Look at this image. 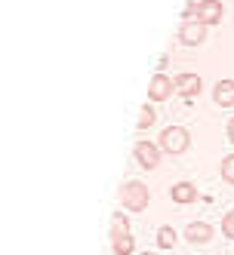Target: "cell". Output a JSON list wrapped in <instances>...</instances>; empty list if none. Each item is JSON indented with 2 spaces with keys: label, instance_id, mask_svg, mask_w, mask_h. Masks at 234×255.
<instances>
[{
  "label": "cell",
  "instance_id": "obj_8",
  "mask_svg": "<svg viewBox=\"0 0 234 255\" xmlns=\"http://www.w3.org/2000/svg\"><path fill=\"white\" fill-rule=\"evenodd\" d=\"M173 83H176V93H179V96H185V99L197 96V93L204 89V80L197 77V74H179Z\"/></svg>",
  "mask_w": 234,
  "mask_h": 255
},
{
  "label": "cell",
  "instance_id": "obj_10",
  "mask_svg": "<svg viewBox=\"0 0 234 255\" xmlns=\"http://www.w3.org/2000/svg\"><path fill=\"white\" fill-rule=\"evenodd\" d=\"M213 99L219 108H234V80H219L213 86Z\"/></svg>",
  "mask_w": 234,
  "mask_h": 255
},
{
  "label": "cell",
  "instance_id": "obj_18",
  "mask_svg": "<svg viewBox=\"0 0 234 255\" xmlns=\"http://www.w3.org/2000/svg\"><path fill=\"white\" fill-rule=\"evenodd\" d=\"M139 255H157V252H139Z\"/></svg>",
  "mask_w": 234,
  "mask_h": 255
},
{
  "label": "cell",
  "instance_id": "obj_12",
  "mask_svg": "<svg viewBox=\"0 0 234 255\" xmlns=\"http://www.w3.org/2000/svg\"><path fill=\"white\" fill-rule=\"evenodd\" d=\"M176 228H170V225H164V228H157V237H154V240H157V246L160 249H173L176 246Z\"/></svg>",
  "mask_w": 234,
  "mask_h": 255
},
{
  "label": "cell",
  "instance_id": "obj_1",
  "mask_svg": "<svg viewBox=\"0 0 234 255\" xmlns=\"http://www.w3.org/2000/svg\"><path fill=\"white\" fill-rule=\"evenodd\" d=\"M148 185L145 181H123L120 185V206L127 212H145L148 209Z\"/></svg>",
  "mask_w": 234,
  "mask_h": 255
},
{
  "label": "cell",
  "instance_id": "obj_15",
  "mask_svg": "<svg viewBox=\"0 0 234 255\" xmlns=\"http://www.w3.org/2000/svg\"><path fill=\"white\" fill-rule=\"evenodd\" d=\"M222 178L228 181V185H234V154H228L222 160Z\"/></svg>",
  "mask_w": 234,
  "mask_h": 255
},
{
  "label": "cell",
  "instance_id": "obj_9",
  "mask_svg": "<svg viewBox=\"0 0 234 255\" xmlns=\"http://www.w3.org/2000/svg\"><path fill=\"white\" fill-rule=\"evenodd\" d=\"M170 197H173V203L188 206V203H194V200H197V188L191 185V181H176V185L170 188Z\"/></svg>",
  "mask_w": 234,
  "mask_h": 255
},
{
  "label": "cell",
  "instance_id": "obj_2",
  "mask_svg": "<svg viewBox=\"0 0 234 255\" xmlns=\"http://www.w3.org/2000/svg\"><path fill=\"white\" fill-rule=\"evenodd\" d=\"M188 144H191V135L185 126H167L164 135H160V148H164L167 154H185L188 151Z\"/></svg>",
  "mask_w": 234,
  "mask_h": 255
},
{
  "label": "cell",
  "instance_id": "obj_17",
  "mask_svg": "<svg viewBox=\"0 0 234 255\" xmlns=\"http://www.w3.org/2000/svg\"><path fill=\"white\" fill-rule=\"evenodd\" d=\"M228 138H231V141H234V117H231V120H228Z\"/></svg>",
  "mask_w": 234,
  "mask_h": 255
},
{
  "label": "cell",
  "instance_id": "obj_6",
  "mask_svg": "<svg viewBox=\"0 0 234 255\" xmlns=\"http://www.w3.org/2000/svg\"><path fill=\"white\" fill-rule=\"evenodd\" d=\"M204 40H207V25H204V22L188 19L182 28H179V43H185V46H197V43H204Z\"/></svg>",
  "mask_w": 234,
  "mask_h": 255
},
{
  "label": "cell",
  "instance_id": "obj_4",
  "mask_svg": "<svg viewBox=\"0 0 234 255\" xmlns=\"http://www.w3.org/2000/svg\"><path fill=\"white\" fill-rule=\"evenodd\" d=\"M194 19L204 22L207 28L219 25L222 22V3H219V0H201V3H194Z\"/></svg>",
  "mask_w": 234,
  "mask_h": 255
},
{
  "label": "cell",
  "instance_id": "obj_16",
  "mask_svg": "<svg viewBox=\"0 0 234 255\" xmlns=\"http://www.w3.org/2000/svg\"><path fill=\"white\" fill-rule=\"evenodd\" d=\"M222 234L228 237V240H234V212H225V218H222Z\"/></svg>",
  "mask_w": 234,
  "mask_h": 255
},
{
  "label": "cell",
  "instance_id": "obj_14",
  "mask_svg": "<svg viewBox=\"0 0 234 255\" xmlns=\"http://www.w3.org/2000/svg\"><path fill=\"white\" fill-rule=\"evenodd\" d=\"M142 117H139V129H148V126L154 123V102H148V105H142V111H139Z\"/></svg>",
  "mask_w": 234,
  "mask_h": 255
},
{
  "label": "cell",
  "instance_id": "obj_3",
  "mask_svg": "<svg viewBox=\"0 0 234 255\" xmlns=\"http://www.w3.org/2000/svg\"><path fill=\"white\" fill-rule=\"evenodd\" d=\"M133 154H136V163L142 169H157L160 166V154H164V148H157L154 141H136V148H133Z\"/></svg>",
  "mask_w": 234,
  "mask_h": 255
},
{
  "label": "cell",
  "instance_id": "obj_7",
  "mask_svg": "<svg viewBox=\"0 0 234 255\" xmlns=\"http://www.w3.org/2000/svg\"><path fill=\"white\" fill-rule=\"evenodd\" d=\"M182 237H185L188 243H194V246L210 243L213 240V225H207V222H191V225H185Z\"/></svg>",
  "mask_w": 234,
  "mask_h": 255
},
{
  "label": "cell",
  "instance_id": "obj_13",
  "mask_svg": "<svg viewBox=\"0 0 234 255\" xmlns=\"http://www.w3.org/2000/svg\"><path fill=\"white\" fill-rule=\"evenodd\" d=\"M111 252L114 255H133L136 252V237H120V240H111Z\"/></svg>",
  "mask_w": 234,
  "mask_h": 255
},
{
  "label": "cell",
  "instance_id": "obj_11",
  "mask_svg": "<svg viewBox=\"0 0 234 255\" xmlns=\"http://www.w3.org/2000/svg\"><path fill=\"white\" fill-rule=\"evenodd\" d=\"M130 218L127 212H114L111 215V240H120V237H130Z\"/></svg>",
  "mask_w": 234,
  "mask_h": 255
},
{
  "label": "cell",
  "instance_id": "obj_5",
  "mask_svg": "<svg viewBox=\"0 0 234 255\" xmlns=\"http://www.w3.org/2000/svg\"><path fill=\"white\" fill-rule=\"evenodd\" d=\"M176 93V83L167 77V74H160V71H157V74L151 77V86H148V102H167L170 96Z\"/></svg>",
  "mask_w": 234,
  "mask_h": 255
}]
</instances>
